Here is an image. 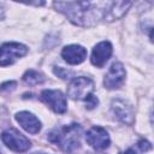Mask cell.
Segmentation results:
<instances>
[{
  "instance_id": "6da1fadb",
  "label": "cell",
  "mask_w": 154,
  "mask_h": 154,
  "mask_svg": "<svg viewBox=\"0 0 154 154\" xmlns=\"http://www.w3.org/2000/svg\"><path fill=\"white\" fill-rule=\"evenodd\" d=\"M60 12H63L72 23L78 25H90L99 18L97 4L89 1L83 2H54Z\"/></svg>"
},
{
  "instance_id": "7a4b0ae2",
  "label": "cell",
  "mask_w": 154,
  "mask_h": 154,
  "mask_svg": "<svg viewBox=\"0 0 154 154\" xmlns=\"http://www.w3.org/2000/svg\"><path fill=\"white\" fill-rule=\"evenodd\" d=\"M49 141L58 144L63 150L72 153L79 147L81 126L78 124H71L52 131L48 136Z\"/></svg>"
},
{
  "instance_id": "3957f363",
  "label": "cell",
  "mask_w": 154,
  "mask_h": 154,
  "mask_svg": "<svg viewBox=\"0 0 154 154\" xmlns=\"http://www.w3.org/2000/svg\"><path fill=\"white\" fill-rule=\"evenodd\" d=\"M94 82L88 77H77L67 87V95L72 100H85L93 94Z\"/></svg>"
},
{
  "instance_id": "277c9868",
  "label": "cell",
  "mask_w": 154,
  "mask_h": 154,
  "mask_svg": "<svg viewBox=\"0 0 154 154\" xmlns=\"http://www.w3.org/2000/svg\"><path fill=\"white\" fill-rule=\"evenodd\" d=\"M28 48L18 42H6L0 46V66L13 64L18 58L24 57Z\"/></svg>"
},
{
  "instance_id": "5b68a950",
  "label": "cell",
  "mask_w": 154,
  "mask_h": 154,
  "mask_svg": "<svg viewBox=\"0 0 154 154\" xmlns=\"http://www.w3.org/2000/svg\"><path fill=\"white\" fill-rule=\"evenodd\" d=\"M2 142L13 152L22 153L30 148V141L16 129H8L1 134Z\"/></svg>"
},
{
  "instance_id": "8992f818",
  "label": "cell",
  "mask_w": 154,
  "mask_h": 154,
  "mask_svg": "<svg viewBox=\"0 0 154 154\" xmlns=\"http://www.w3.org/2000/svg\"><path fill=\"white\" fill-rule=\"evenodd\" d=\"M41 100L46 102L55 113H64L66 111V97L60 90L46 89L41 93Z\"/></svg>"
},
{
  "instance_id": "52a82bcc",
  "label": "cell",
  "mask_w": 154,
  "mask_h": 154,
  "mask_svg": "<svg viewBox=\"0 0 154 154\" xmlns=\"http://www.w3.org/2000/svg\"><path fill=\"white\" fill-rule=\"evenodd\" d=\"M87 142L96 150H103L109 146V136L101 126H93L85 134Z\"/></svg>"
},
{
  "instance_id": "ba28073f",
  "label": "cell",
  "mask_w": 154,
  "mask_h": 154,
  "mask_svg": "<svg viewBox=\"0 0 154 154\" xmlns=\"http://www.w3.org/2000/svg\"><path fill=\"white\" fill-rule=\"evenodd\" d=\"M124 79H125V69L123 64L114 63L109 67L107 75L105 76L103 84L107 89H117L123 84Z\"/></svg>"
},
{
  "instance_id": "9c48e42d",
  "label": "cell",
  "mask_w": 154,
  "mask_h": 154,
  "mask_svg": "<svg viewBox=\"0 0 154 154\" xmlns=\"http://www.w3.org/2000/svg\"><path fill=\"white\" fill-rule=\"evenodd\" d=\"M112 54V45L108 41H102L93 48L91 64L96 67H102Z\"/></svg>"
},
{
  "instance_id": "30bf717a",
  "label": "cell",
  "mask_w": 154,
  "mask_h": 154,
  "mask_svg": "<svg viewBox=\"0 0 154 154\" xmlns=\"http://www.w3.org/2000/svg\"><path fill=\"white\" fill-rule=\"evenodd\" d=\"M61 57L69 64L77 65L87 58V49L79 45H70L61 51Z\"/></svg>"
},
{
  "instance_id": "8fae6325",
  "label": "cell",
  "mask_w": 154,
  "mask_h": 154,
  "mask_svg": "<svg viewBox=\"0 0 154 154\" xmlns=\"http://www.w3.org/2000/svg\"><path fill=\"white\" fill-rule=\"evenodd\" d=\"M16 119L20 124V126L30 134H37L41 129V122L30 112H26V111L19 112L17 113Z\"/></svg>"
},
{
  "instance_id": "7c38bea8",
  "label": "cell",
  "mask_w": 154,
  "mask_h": 154,
  "mask_svg": "<svg viewBox=\"0 0 154 154\" xmlns=\"http://www.w3.org/2000/svg\"><path fill=\"white\" fill-rule=\"evenodd\" d=\"M112 112L117 119L130 124L132 122V107L124 100H114L112 102Z\"/></svg>"
},
{
  "instance_id": "4fadbf2b",
  "label": "cell",
  "mask_w": 154,
  "mask_h": 154,
  "mask_svg": "<svg viewBox=\"0 0 154 154\" xmlns=\"http://www.w3.org/2000/svg\"><path fill=\"white\" fill-rule=\"evenodd\" d=\"M130 6H131V2H124V1L109 2V7L107 8L105 18H107V20H114L118 18H122L126 13Z\"/></svg>"
},
{
  "instance_id": "5bb4252c",
  "label": "cell",
  "mask_w": 154,
  "mask_h": 154,
  "mask_svg": "<svg viewBox=\"0 0 154 154\" xmlns=\"http://www.w3.org/2000/svg\"><path fill=\"white\" fill-rule=\"evenodd\" d=\"M23 81L26 83V84H30V85H36V84H40L45 81V77L38 73L37 71L35 70H28L24 75H23Z\"/></svg>"
},
{
  "instance_id": "9a60e30c",
  "label": "cell",
  "mask_w": 154,
  "mask_h": 154,
  "mask_svg": "<svg viewBox=\"0 0 154 154\" xmlns=\"http://www.w3.org/2000/svg\"><path fill=\"white\" fill-rule=\"evenodd\" d=\"M85 105H87V108H89V109H91V108H94L96 105H97V102H99V100H97V97H95L93 94L90 95V96H88L85 100Z\"/></svg>"
},
{
  "instance_id": "2e32d148",
  "label": "cell",
  "mask_w": 154,
  "mask_h": 154,
  "mask_svg": "<svg viewBox=\"0 0 154 154\" xmlns=\"http://www.w3.org/2000/svg\"><path fill=\"white\" fill-rule=\"evenodd\" d=\"M54 73L55 75H58L59 77H61V78H67L70 75H71V72H69V71H66V70H64V69H61V67H55L54 69Z\"/></svg>"
},
{
  "instance_id": "e0dca14e",
  "label": "cell",
  "mask_w": 154,
  "mask_h": 154,
  "mask_svg": "<svg viewBox=\"0 0 154 154\" xmlns=\"http://www.w3.org/2000/svg\"><path fill=\"white\" fill-rule=\"evenodd\" d=\"M137 146H138V148H140L142 152H147V150H149V149L152 148L150 143H149L148 141H146V140H141Z\"/></svg>"
},
{
  "instance_id": "ac0fdd59",
  "label": "cell",
  "mask_w": 154,
  "mask_h": 154,
  "mask_svg": "<svg viewBox=\"0 0 154 154\" xmlns=\"http://www.w3.org/2000/svg\"><path fill=\"white\" fill-rule=\"evenodd\" d=\"M16 87V82H6V83H4L1 87H0V91H4V90H11V89H13Z\"/></svg>"
},
{
  "instance_id": "d6986e66",
  "label": "cell",
  "mask_w": 154,
  "mask_h": 154,
  "mask_svg": "<svg viewBox=\"0 0 154 154\" xmlns=\"http://www.w3.org/2000/svg\"><path fill=\"white\" fill-rule=\"evenodd\" d=\"M120 154H136L132 149H128V150H125V152H123V153H120Z\"/></svg>"
},
{
  "instance_id": "ffe728a7",
  "label": "cell",
  "mask_w": 154,
  "mask_h": 154,
  "mask_svg": "<svg viewBox=\"0 0 154 154\" xmlns=\"http://www.w3.org/2000/svg\"><path fill=\"white\" fill-rule=\"evenodd\" d=\"M2 17H4V10H2V7L0 5V18H2Z\"/></svg>"
},
{
  "instance_id": "44dd1931",
  "label": "cell",
  "mask_w": 154,
  "mask_h": 154,
  "mask_svg": "<svg viewBox=\"0 0 154 154\" xmlns=\"http://www.w3.org/2000/svg\"><path fill=\"white\" fill-rule=\"evenodd\" d=\"M0 154H1V153H0Z\"/></svg>"
}]
</instances>
